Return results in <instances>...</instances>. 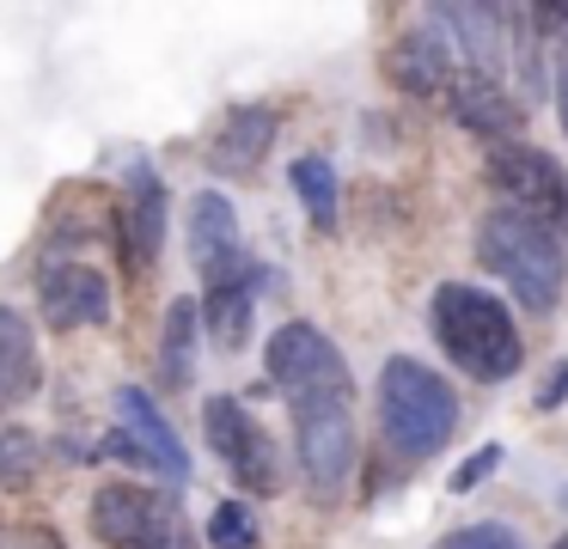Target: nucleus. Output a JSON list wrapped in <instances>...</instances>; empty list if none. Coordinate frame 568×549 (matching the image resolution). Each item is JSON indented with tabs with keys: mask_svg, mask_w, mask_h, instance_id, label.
I'll return each instance as SVG.
<instances>
[{
	"mask_svg": "<svg viewBox=\"0 0 568 549\" xmlns=\"http://www.w3.org/2000/svg\"><path fill=\"white\" fill-rule=\"evenodd\" d=\"M428 329H434V342L446 348V360H453L458 373L483 378V385L514 378L519 360H526V342H519L514 312H507L495 293L470 287V281H440V287H434Z\"/></svg>",
	"mask_w": 568,
	"mask_h": 549,
	"instance_id": "obj_1",
	"label": "nucleus"
},
{
	"mask_svg": "<svg viewBox=\"0 0 568 549\" xmlns=\"http://www.w3.org/2000/svg\"><path fill=\"white\" fill-rule=\"evenodd\" d=\"M477 263L514 293L526 312H556L568 287V244L556 238L544 220L519 214V207H489L477 220Z\"/></svg>",
	"mask_w": 568,
	"mask_h": 549,
	"instance_id": "obj_2",
	"label": "nucleus"
},
{
	"mask_svg": "<svg viewBox=\"0 0 568 549\" xmlns=\"http://www.w3.org/2000/svg\"><path fill=\"white\" fill-rule=\"evenodd\" d=\"M379 427L385 446H397L404 458H434L458 434L453 385L434 366H422L416 354H392L379 366Z\"/></svg>",
	"mask_w": 568,
	"mask_h": 549,
	"instance_id": "obj_3",
	"label": "nucleus"
},
{
	"mask_svg": "<svg viewBox=\"0 0 568 549\" xmlns=\"http://www.w3.org/2000/svg\"><path fill=\"white\" fill-rule=\"evenodd\" d=\"M263 366H270V385L287 397V409L300 415H324V409H348L355 397V378L348 360L336 354V342L324 336L306 317H287L270 342H263Z\"/></svg>",
	"mask_w": 568,
	"mask_h": 549,
	"instance_id": "obj_4",
	"label": "nucleus"
},
{
	"mask_svg": "<svg viewBox=\"0 0 568 549\" xmlns=\"http://www.w3.org/2000/svg\"><path fill=\"white\" fill-rule=\"evenodd\" d=\"M92 537L104 549H196V525L178 495L153 482H104L92 495Z\"/></svg>",
	"mask_w": 568,
	"mask_h": 549,
	"instance_id": "obj_5",
	"label": "nucleus"
},
{
	"mask_svg": "<svg viewBox=\"0 0 568 549\" xmlns=\"http://www.w3.org/2000/svg\"><path fill=\"white\" fill-rule=\"evenodd\" d=\"M202 434H209L214 458L226 464V476L245 482V495H282V458H275V439L263 434V421L239 397H209L202 403Z\"/></svg>",
	"mask_w": 568,
	"mask_h": 549,
	"instance_id": "obj_6",
	"label": "nucleus"
},
{
	"mask_svg": "<svg viewBox=\"0 0 568 549\" xmlns=\"http://www.w3.org/2000/svg\"><path fill=\"white\" fill-rule=\"evenodd\" d=\"M489 177L507 190V207L544 220V226L568 244V171L556 165L544 146H531V141L489 146Z\"/></svg>",
	"mask_w": 568,
	"mask_h": 549,
	"instance_id": "obj_7",
	"label": "nucleus"
},
{
	"mask_svg": "<svg viewBox=\"0 0 568 549\" xmlns=\"http://www.w3.org/2000/svg\"><path fill=\"white\" fill-rule=\"evenodd\" d=\"M104 451L141 464L148 476H165V482H184V476H190L184 439L172 434L165 409H160V403H153L141 385H116V439H111Z\"/></svg>",
	"mask_w": 568,
	"mask_h": 549,
	"instance_id": "obj_8",
	"label": "nucleus"
},
{
	"mask_svg": "<svg viewBox=\"0 0 568 549\" xmlns=\"http://www.w3.org/2000/svg\"><path fill=\"white\" fill-rule=\"evenodd\" d=\"M190 263H196L202 287H226V281L257 275L245 238H239V214H233V202H226L221 190L190 195Z\"/></svg>",
	"mask_w": 568,
	"mask_h": 549,
	"instance_id": "obj_9",
	"label": "nucleus"
},
{
	"mask_svg": "<svg viewBox=\"0 0 568 549\" xmlns=\"http://www.w3.org/2000/svg\"><path fill=\"white\" fill-rule=\"evenodd\" d=\"M294 446H300V470H306L312 495H324V500L343 495V482L355 476V421H348V409L300 415Z\"/></svg>",
	"mask_w": 568,
	"mask_h": 549,
	"instance_id": "obj_10",
	"label": "nucleus"
},
{
	"mask_svg": "<svg viewBox=\"0 0 568 549\" xmlns=\"http://www.w3.org/2000/svg\"><path fill=\"white\" fill-rule=\"evenodd\" d=\"M38 299L50 329H80V324H104L111 317V281L92 263H50L38 281Z\"/></svg>",
	"mask_w": 568,
	"mask_h": 549,
	"instance_id": "obj_11",
	"label": "nucleus"
},
{
	"mask_svg": "<svg viewBox=\"0 0 568 549\" xmlns=\"http://www.w3.org/2000/svg\"><path fill=\"white\" fill-rule=\"evenodd\" d=\"M160 244H165V183L148 159L129 165V183H123V251H129V268H153L160 263Z\"/></svg>",
	"mask_w": 568,
	"mask_h": 549,
	"instance_id": "obj_12",
	"label": "nucleus"
},
{
	"mask_svg": "<svg viewBox=\"0 0 568 549\" xmlns=\"http://www.w3.org/2000/svg\"><path fill=\"white\" fill-rule=\"evenodd\" d=\"M446 104H453V116L465 122L470 134H483L489 146L526 141V110H519V98L501 92V85H489V80H477V73H458V80L446 85Z\"/></svg>",
	"mask_w": 568,
	"mask_h": 549,
	"instance_id": "obj_13",
	"label": "nucleus"
},
{
	"mask_svg": "<svg viewBox=\"0 0 568 549\" xmlns=\"http://www.w3.org/2000/svg\"><path fill=\"white\" fill-rule=\"evenodd\" d=\"M422 24H428V31H409V37L392 43V80L404 85V92H416V98H434V92H446V85L458 80V55H453L446 31L428 19V12H422Z\"/></svg>",
	"mask_w": 568,
	"mask_h": 549,
	"instance_id": "obj_14",
	"label": "nucleus"
},
{
	"mask_svg": "<svg viewBox=\"0 0 568 549\" xmlns=\"http://www.w3.org/2000/svg\"><path fill=\"white\" fill-rule=\"evenodd\" d=\"M43 390V354H38V329L26 324V312L0 299V415L31 403Z\"/></svg>",
	"mask_w": 568,
	"mask_h": 549,
	"instance_id": "obj_15",
	"label": "nucleus"
},
{
	"mask_svg": "<svg viewBox=\"0 0 568 549\" xmlns=\"http://www.w3.org/2000/svg\"><path fill=\"white\" fill-rule=\"evenodd\" d=\"M275 129H282V122H275L270 104H239V110H226V116H221L209 159L221 171H257L263 153H270V141H275Z\"/></svg>",
	"mask_w": 568,
	"mask_h": 549,
	"instance_id": "obj_16",
	"label": "nucleus"
},
{
	"mask_svg": "<svg viewBox=\"0 0 568 549\" xmlns=\"http://www.w3.org/2000/svg\"><path fill=\"white\" fill-rule=\"evenodd\" d=\"M251 312H257V275L251 281H226V287H202V329H209L221 348H239L251 336Z\"/></svg>",
	"mask_w": 568,
	"mask_h": 549,
	"instance_id": "obj_17",
	"label": "nucleus"
},
{
	"mask_svg": "<svg viewBox=\"0 0 568 549\" xmlns=\"http://www.w3.org/2000/svg\"><path fill=\"white\" fill-rule=\"evenodd\" d=\"M196 299H172L165 305V342H160V373L172 390H184L196 378Z\"/></svg>",
	"mask_w": 568,
	"mask_h": 549,
	"instance_id": "obj_18",
	"label": "nucleus"
},
{
	"mask_svg": "<svg viewBox=\"0 0 568 549\" xmlns=\"http://www.w3.org/2000/svg\"><path fill=\"white\" fill-rule=\"evenodd\" d=\"M287 183H294L300 207L312 214V226H318V232H331V226H336V171H331V159L300 153L294 165H287Z\"/></svg>",
	"mask_w": 568,
	"mask_h": 549,
	"instance_id": "obj_19",
	"label": "nucleus"
},
{
	"mask_svg": "<svg viewBox=\"0 0 568 549\" xmlns=\"http://www.w3.org/2000/svg\"><path fill=\"white\" fill-rule=\"evenodd\" d=\"M43 470L38 427H0V488H31Z\"/></svg>",
	"mask_w": 568,
	"mask_h": 549,
	"instance_id": "obj_20",
	"label": "nucleus"
},
{
	"mask_svg": "<svg viewBox=\"0 0 568 549\" xmlns=\"http://www.w3.org/2000/svg\"><path fill=\"white\" fill-rule=\"evenodd\" d=\"M209 543L214 549H257L263 543L257 512H251L245 500H221V507L209 512Z\"/></svg>",
	"mask_w": 568,
	"mask_h": 549,
	"instance_id": "obj_21",
	"label": "nucleus"
},
{
	"mask_svg": "<svg viewBox=\"0 0 568 549\" xmlns=\"http://www.w3.org/2000/svg\"><path fill=\"white\" fill-rule=\"evenodd\" d=\"M495 470H501V446L489 439V446H477V451H470V458L458 464L453 476H446V488H453V495H470V488H483Z\"/></svg>",
	"mask_w": 568,
	"mask_h": 549,
	"instance_id": "obj_22",
	"label": "nucleus"
},
{
	"mask_svg": "<svg viewBox=\"0 0 568 549\" xmlns=\"http://www.w3.org/2000/svg\"><path fill=\"white\" fill-rule=\"evenodd\" d=\"M446 549H519V537L507 525H465V531L446 537Z\"/></svg>",
	"mask_w": 568,
	"mask_h": 549,
	"instance_id": "obj_23",
	"label": "nucleus"
},
{
	"mask_svg": "<svg viewBox=\"0 0 568 549\" xmlns=\"http://www.w3.org/2000/svg\"><path fill=\"white\" fill-rule=\"evenodd\" d=\"M0 549H62V537L43 525H13V531H0Z\"/></svg>",
	"mask_w": 568,
	"mask_h": 549,
	"instance_id": "obj_24",
	"label": "nucleus"
},
{
	"mask_svg": "<svg viewBox=\"0 0 568 549\" xmlns=\"http://www.w3.org/2000/svg\"><path fill=\"white\" fill-rule=\"evenodd\" d=\"M562 403H568V360L556 366V373H550V385L538 390V409H562Z\"/></svg>",
	"mask_w": 568,
	"mask_h": 549,
	"instance_id": "obj_25",
	"label": "nucleus"
},
{
	"mask_svg": "<svg viewBox=\"0 0 568 549\" xmlns=\"http://www.w3.org/2000/svg\"><path fill=\"white\" fill-rule=\"evenodd\" d=\"M556 116H562V129H568V49H562V73H556Z\"/></svg>",
	"mask_w": 568,
	"mask_h": 549,
	"instance_id": "obj_26",
	"label": "nucleus"
},
{
	"mask_svg": "<svg viewBox=\"0 0 568 549\" xmlns=\"http://www.w3.org/2000/svg\"><path fill=\"white\" fill-rule=\"evenodd\" d=\"M550 549H568V537H556V543H550Z\"/></svg>",
	"mask_w": 568,
	"mask_h": 549,
	"instance_id": "obj_27",
	"label": "nucleus"
}]
</instances>
